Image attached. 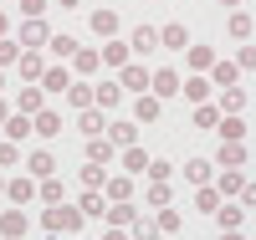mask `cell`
I'll list each match as a JSON object with an SVG mask.
<instances>
[{"instance_id": "cell-39", "label": "cell", "mask_w": 256, "mask_h": 240, "mask_svg": "<svg viewBox=\"0 0 256 240\" xmlns=\"http://www.w3.org/2000/svg\"><path fill=\"white\" fill-rule=\"evenodd\" d=\"M20 51H26L20 41H0V67H10V61H20Z\"/></svg>"}, {"instance_id": "cell-23", "label": "cell", "mask_w": 256, "mask_h": 240, "mask_svg": "<svg viewBox=\"0 0 256 240\" xmlns=\"http://www.w3.org/2000/svg\"><path fill=\"white\" fill-rule=\"evenodd\" d=\"M226 31L236 36V41H251V15H246V10H230V20H226Z\"/></svg>"}, {"instance_id": "cell-28", "label": "cell", "mask_w": 256, "mask_h": 240, "mask_svg": "<svg viewBox=\"0 0 256 240\" xmlns=\"http://www.w3.org/2000/svg\"><path fill=\"white\" fill-rule=\"evenodd\" d=\"M184 179L195 184V189H200V184H210V164H205V159H190V164H184Z\"/></svg>"}, {"instance_id": "cell-45", "label": "cell", "mask_w": 256, "mask_h": 240, "mask_svg": "<svg viewBox=\"0 0 256 240\" xmlns=\"http://www.w3.org/2000/svg\"><path fill=\"white\" fill-rule=\"evenodd\" d=\"M82 184L98 189V184H108V179H102V169H98V164H82Z\"/></svg>"}, {"instance_id": "cell-26", "label": "cell", "mask_w": 256, "mask_h": 240, "mask_svg": "<svg viewBox=\"0 0 256 240\" xmlns=\"http://www.w3.org/2000/svg\"><path fill=\"white\" fill-rule=\"evenodd\" d=\"M220 138L226 143H246V123L241 118H220Z\"/></svg>"}, {"instance_id": "cell-2", "label": "cell", "mask_w": 256, "mask_h": 240, "mask_svg": "<svg viewBox=\"0 0 256 240\" xmlns=\"http://www.w3.org/2000/svg\"><path fill=\"white\" fill-rule=\"evenodd\" d=\"M16 41H20V46H26V51H41V46H46V41H52V26H46V20H20Z\"/></svg>"}, {"instance_id": "cell-33", "label": "cell", "mask_w": 256, "mask_h": 240, "mask_svg": "<svg viewBox=\"0 0 256 240\" xmlns=\"http://www.w3.org/2000/svg\"><path fill=\"white\" fill-rule=\"evenodd\" d=\"M195 205H200L205 215H210V210H220V189H210V184H200V189H195Z\"/></svg>"}, {"instance_id": "cell-7", "label": "cell", "mask_w": 256, "mask_h": 240, "mask_svg": "<svg viewBox=\"0 0 256 240\" xmlns=\"http://www.w3.org/2000/svg\"><path fill=\"white\" fill-rule=\"evenodd\" d=\"M220 113H226V118H241V113H246V92H241V82H236V87H220Z\"/></svg>"}, {"instance_id": "cell-25", "label": "cell", "mask_w": 256, "mask_h": 240, "mask_svg": "<svg viewBox=\"0 0 256 240\" xmlns=\"http://www.w3.org/2000/svg\"><path fill=\"white\" fill-rule=\"evenodd\" d=\"M82 46H77V36H67V31H56L52 36V56H77Z\"/></svg>"}, {"instance_id": "cell-57", "label": "cell", "mask_w": 256, "mask_h": 240, "mask_svg": "<svg viewBox=\"0 0 256 240\" xmlns=\"http://www.w3.org/2000/svg\"><path fill=\"white\" fill-rule=\"evenodd\" d=\"M0 87H6V77H0Z\"/></svg>"}, {"instance_id": "cell-41", "label": "cell", "mask_w": 256, "mask_h": 240, "mask_svg": "<svg viewBox=\"0 0 256 240\" xmlns=\"http://www.w3.org/2000/svg\"><path fill=\"white\" fill-rule=\"evenodd\" d=\"M118 92H123V82H102V87H98V102H102V107H113Z\"/></svg>"}, {"instance_id": "cell-3", "label": "cell", "mask_w": 256, "mask_h": 240, "mask_svg": "<svg viewBox=\"0 0 256 240\" xmlns=\"http://www.w3.org/2000/svg\"><path fill=\"white\" fill-rule=\"evenodd\" d=\"M118 82H123V92H148V87H154V72H144V67L128 61V67L118 72Z\"/></svg>"}, {"instance_id": "cell-37", "label": "cell", "mask_w": 256, "mask_h": 240, "mask_svg": "<svg viewBox=\"0 0 256 240\" xmlns=\"http://www.w3.org/2000/svg\"><path fill=\"white\" fill-rule=\"evenodd\" d=\"M88 159H92V164L113 159V143H108V138H92V143H88Z\"/></svg>"}, {"instance_id": "cell-42", "label": "cell", "mask_w": 256, "mask_h": 240, "mask_svg": "<svg viewBox=\"0 0 256 240\" xmlns=\"http://www.w3.org/2000/svg\"><path fill=\"white\" fill-rule=\"evenodd\" d=\"M159 230H164V235H174V230H180V210H169V205H164V210H159Z\"/></svg>"}, {"instance_id": "cell-29", "label": "cell", "mask_w": 256, "mask_h": 240, "mask_svg": "<svg viewBox=\"0 0 256 240\" xmlns=\"http://www.w3.org/2000/svg\"><path fill=\"white\" fill-rule=\"evenodd\" d=\"M36 194H41V189H36V179H16V184H10V200H16V205H31Z\"/></svg>"}, {"instance_id": "cell-36", "label": "cell", "mask_w": 256, "mask_h": 240, "mask_svg": "<svg viewBox=\"0 0 256 240\" xmlns=\"http://www.w3.org/2000/svg\"><path fill=\"white\" fill-rule=\"evenodd\" d=\"M220 194H246V184H241V169H226V174H220Z\"/></svg>"}, {"instance_id": "cell-19", "label": "cell", "mask_w": 256, "mask_h": 240, "mask_svg": "<svg viewBox=\"0 0 256 240\" xmlns=\"http://www.w3.org/2000/svg\"><path fill=\"white\" fill-rule=\"evenodd\" d=\"M159 41H164L169 51H190V31H184V26H164V31H159Z\"/></svg>"}, {"instance_id": "cell-14", "label": "cell", "mask_w": 256, "mask_h": 240, "mask_svg": "<svg viewBox=\"0 0 256 240\" xmlns=\"http://www.w3.org/2000/svg\"><path fill=\"white\" fill-rule=\"evenodd\" d=\"M102 220H108V225H138V215H134V205H128V200H118V205H108V215H102Z\"/></svg>"}, {"instance_id": "cell-10", "label": "cell", "mask_w": 256, "mask_h": 240, "mask_svg": "<svg viewBox=\"0 0 256 240\" xmlns=\"http://www.w3.org/2000/svg\"><path fill=\"white\" fill-rule=\"evenodd\" d=\"M180 87H184V82H180L174 67H159V72H154V92H159V97H174Z\"/></svg>"}, {"instance_id": "cell-40", "label": "cell", "mask_w": 256, "mask_h": 240, "mask_svg": "<svg viewBox=\"0 0 256 240\" xmlns=\"http://www.w3.org/2000/svg\"><path fill=\"white\" fill-rule=\"evenodd\" d=\"M82 215H108V200L102 194H82Z\"/></svg>"}, {"instance_id": "cell-15", "label": "cell", "mask_w": 256, "mask_h": 240, "mask_svg": "<svg viewBox=\"0 0 256 240\" xmlns=\"http://www.w3.org/2000/svg\"><path fill=\"white\" fill-rule=\"evenodd\" d=\"M210 87H216V82H205V77H200V72H195V77H190V82H184V87H180V92H184V97H190V102H195V107H200V102H210Z\"/></svg>"}, {"instance_id": "cell-20", "label": "cell", "mask_w": 256, "mask_h": 240, "mask_svg": "<svg viewBox=\"0 0 256 240\" xmlns=\"http://www.w3.org/2000/svg\"><path fill=\"white\" fill-rule=\"evenodd\" d=\"M67 97H72V107H82V113H88V107L98 102V92H92L88 82H72V87H67Z\"/></svg>"}, {"instance_id": "cell-38", "label": "cell", "mask_w": 256, "mask_h": 240, "mask_svg": "<svg viewBox=\"0 0 256 240\" xmlns=\"http://www.w3.org/2000/svg\"><path fill=\"white\" fill-rule=\"evenodd\" d=\"M210 123H220V107L200 102V107H195V128H210Z\"/></svg>"}, {"instance_id": "cell-27", "label": "cell", "mask_w": 256, "mask_h": 240, "mask_svg": "<svg viewBox=\"0 0 256 240\" xmlns=\"http://www.w3.org/2000/svg\"><path fill=\"white\" fill-rule=\"evenodd\" d=\"M148 164H154V159H148L144 148H123V169H128V174H144Z\"/></svg>"}, {"instance_id": "cell-52", "label": "cell", "mask_w": 256, "mask_h": 240, "mask_svg": "<svg viewBox=\"0 0 256 240\" xmlns=\"http://www.w3.org/2000/svg\"><path fill=\"white\" fill-rule=\"evenodd\" d=\"M226 240H246V235H241V230H226Z\"/></svg>"}, {"instance_id": "cell-56", "label": "cell", "mask_w": 256, "mask_h": 240, "mask_svg": "<svg viewBox=\"0 0 256 240\" xmlns=\"http://www.w3.org/2000/svg\"><path fill=\"white\" fill-rule=\"evenodd\" d=\"M56 5H77V0H56Z\"/></svg>"}, {"instance_id": "cell-53", "label": "cell", "mask_w": 256, "mask_h": 240, "mask_svg": "<svg viewBox=\"0 0 256 240\" xmlns=\"http://www.w3.org/2000/svg\"><path fill=\"white\" fill-rule=\"evenodd\" d=\"M6 31H10V20H6V15H0V36H6Z\"/></svg>"}, {"instance_id": "cell-43", "label": "cell", "mask_w": 256, "mask_h": 240, "mask_svg": "<svg viewBox=\"0 0 256 240\" xmlns=\"http://www.w3.org/2000/svg\"><path fill=\"white\" fill-rule=\"evenodd\" d=\"M134 240H159V220H138L134 225Z\"/></svg>"}, {"instance_id": "cell-9", "label": "cell", "mask_w": 256, "mask_h": 240, "mask_svg": "<svg viewBox=\"0 0 256 240\" xmlns=\"http://www.w3.org/2000/svg\"><path fill=\"white\" fill-rule=\"evenodd\" d=\"M128 46H134V51H144V56H148V51H159L164 41H159V31H154V26H134V41H128Z\"/></svg>"}, {"instance_id": "cell-24", "label": "cell", "mask_w": 256, "mask_h": 240, "mask_svg": "<svg viewBox=\"0 0 256 240\" xmlns=\"http://www.w3.org/2000/svg\"><path fill=\"white\" fill-rule=\"evenodd\" d=\"M92 31L98 36H118V15L113 10H92Z\"/></svg>"}, {"instance_id": "cell-16", "label": "cell", "mask_w": 256, "mask_h": 240, "mask_svg": "<svg viewBox=\"0 0 256 240\" xmlns=\"http://www.w3.org/2000/svg\"><path fill=\"white\" fill-rule=\"evenodd\" d=\"M134 138H138V123H113L108 128V143L113 148H134Z\"/></svg>"}, {"instance_id": "cell-12", "label": "cell", "mask_w": 256, "mask_h": 240, "mask_svg": "<svg viewBox=\"0 0 256 240\" xmlns=\"http://www.w3.org/2000/svg\"><path fill=\"white\" fill-rule=\"evenodd\" d=\"M128 56H134V46H128V41H108V46H102V61H108V67H128Z\"/></svg>"}, {"instance_id": "cell-54", "label": "cell", "mask_w": 256, "mask_h": 240, "mask_svg": "<svg viewBox=\"0 0 256 240\" xmlns=\"http://www.w3.org/2000/svg\"><path fill=\"white\" fill-rule=\"evenodd\" d=\"M220 5H230V10H241V0H220Z\"/></svg>"}, {"instance_id": "cell-32", "label": "cell", "mask_w": 256, "mask_h": 240, "mask_svg": "<svg viewBox=\"0 0 256 240\" xmlns=\"http://www.w3.org/2000/svg\"><path fill=\"white\" fill-rule=\"evenodd\" d=\"M220 164H226V169H241V164H246V143H226V148H220Z\"/></svg>"}, {"instance_id": "cell-13", "label": "cell", "mask_w": 256, "mask_h": 240, "mask_svg": "<svg viewBox=\"0 0 256 240\" xmlns=\"http://www.w3.org/2000/svg\"><path fill=\"white\" fill-rule=\"evenodd\" d=\"M26 169H31V179H52V169H56V159L46 154V148H36V154L26 159Z\"/></svg>"}, {"instance_id": "cell-17", "label": "cell", "mask_w": 256, "mask_h": 240, "mask_svg": "<svg viewBox=\"0 0 256 240\" xmlns=\"http://www.w3.org/2000/svg\"><path fill=\"white\" fill-rule=\"evenodd\" d=\"M67 87H72L67 67H46V77H41V92H67Z\"/></svg>"}, {"instance_id": "cell-47", "label": "cell", "mask_w": 256, "mask_h": 240, "mask_svg": "<svg viewBox=\"0 0 256 240\" xmlns=\"http://www.w3.org/2000/svg\"><path fill=\"white\" fill-rule=\"evenodd\" d=\"M148 205L164 210V205H169V184H148Z\"/></svg>"}, {"instance_id": "cell-48", "label": "cell", "mask_w": 256, "mask_h": 240, "mask_svg": "<svg viewBox=\"0 0 256 240\" xmlns=\"http://www.w3.org/2000/svg\"><path fill=\"white\" fill-rule=\"evenodd\" d=\"M148 179H154V184H169V164H164V159L148 164Z\"/></svg>"}, {"instance_id": "cell-6", "label": "cell", "mask_w": 256, "mask_h": 240, "mask_svg": "<svg viewBox=\"0 0 256 240\" xmlns=\"http://www.w3.org/2000/svg\"><path fill=\"white\" fill-rule=\"evenodd\" d=\"M16 67H20V77H26V82H41V77H46V56H41V51H20Z\"/></svg>"}, {"instance_id": "cell-31", "label": "cell", "mask_w": 256, "mask_h": 240, "mask_svg": "<svg viewBox=\"0 0 256 240\" xmlns=\"http://www.w3.org/2000/svg\"><path fill=\"white\" fill-rule=\"evenodd\" d=\"M36 133H41V138H56V133H62V118H56V113H36Z\"/></svg>"}, {"instance_id": "cell-21", "label": "cell", "mask_w": 256, "mask_h": 240, "mask_svg": "<svg viewBox=\"0 0 256 240\" xmlns=\"http://www.w3.org/2000/svg\"><path fill=\"white\" fill-rule=\"evenodd\" d=\"M210 82H220V87H236V82H241V67H236V61H216Z\"/></svg>"}, {"instance_id": "cell-55", "label": "cell", "mask_w": 256, "mask_h": 240, "mask_svg": "<svg viewBox=\"0 0 256 240\" xmlns=\"http://www.w3.org/2000/svg\"><path fill=\"white\" fill-rule=\"evenodd\" d=\"M0 194H10V184H6V179H0Z\"/></svg>"}, {"instance_id": "cell-1", "label": "cell", "mask_w": 256, "mask_h": 240, "mask_svg": "<svg viewBox=\"0 0 256 240\" xmlns=\"http://www.w3.org/2000/svg\"><path fill=\"white\" fill-rule=\"evenodd\" d=\"M82 220H88V215L72 210V205H46L41 210V225L46 230H82Z\"/></svg>"}, {"instance_id": "cell-46", "label": "cell", "mask_w": 256, "mask_h": 240, "mask_svg": "<svg viewBox=\"0 0 256 240\" xmlns=\"http://www.w3.org/2000/svg\"><path fill=\"white\" fill-rule=\"evenodd\" d=\"M41 200H46V205H62V184H56V179H41Z\"/></svg>"}, {"instance_id": "cell-4", "label": "cell", "mask_w": 256, "mask_h": 240, "mask_svg": "<svg viewBox=\"0 0 256 240\" xmlns=\"http://www.w3.org/2000/svg\"><path fill=\"white\" fill-rule=\"evenodd\" d=\"M184 61H190V67H195V72H216V51H210L205 41H190V51H184Z\"/></svg>"}, {"instance_id": "cell-11", "label": "cell", "mask_w": 256, "mask_h": 240, "mask_svg": "<svg viewBox=\"0 0 256 240\" xmlns=\"http://www.w3.org/2000/svg\"><path fill=\"white\" fill-rule=\"evenodd\" d=\"M0 235H6V240H20V235H26V215H20V210H6V215H0Z\"/></svg>"}, {"instance_id": "cell-44", "label": "cell", "mask_w": 256, "mask_h": 240, "mask_svg": "<svg viewBox=\"0 0 256 240\" xmlns=\"http://www.w3.org/2000/svg\"><path fill=\"white\" fill-rule=\"evenodd\" d=\"M20 15H26V20H41V15H46V0H20Z\"/></svg>"}, {"instance_id": "cell-34", "label": "cell", "mask_w": 256, "mask_h": 240, "mask_svg": "<svg viewBox=\"0 0 256 240\" xmlns=\"http://www.w3.org/2000/svg\"><path fill=\"white\" fill-rule=\"evenodd\" d=\"M159 102H164V97H138V107H134L138 123H154V118H159Z\"/></svg>"}, {"instance_id": "cell-35", "label": "cell", "mask_w": 256, "mask_h": 240, "mask_svg": "<svg viewBox=\"0 0 256 240\" xmlns=\"http://www.w3.org/2000/svg\"><path fill=\"white\" fill-rule=\"evenodd\" d=\"M77 128H82L88 138H98V133H102V113H92V107H88V113L77 118Z\"/></svg>"}, {"instance_id": "cell-8", "label": "cell", "mask_w": 256, "mask_h": 240, "mask_svg": "<svg viewBox=\"0 0 256 240\" xmlns=\"http://www.w3.org/2000/svg\"><path fill=\"white\" fill-rule=\"evenodd\" d=\"M31 133H36V118H31V113H10L6 138H10V143H20V138H31Z\"/></svg>"}, {"instance_id": "cell-22", "label": "cell", "mask_w": 256, "mask_h": 240, "mask_svg": "<svg viewBox=\"0 0 256 240\" xmlns=\"http://www.w3.org/2000/svg\"><path fill=\"white\" fill-rule=\"evenodd\" d=\"M216 220H220V230H241L246 210H241V205H220V210H216Z\"/></svg>"}, {"instance_id": "cell-18", "label": "cell", "mask_w": 256, "mask_h": 240, "mask_svg": "<svg viewBox=\"0 0 256 240\" xmlns=\"http://www.w3.org/2000/svg\"><path fill=\"white\" fill-rule=\"evenodd\" d=\"M102 189H108V205H118V200H128V194H134V179H128V174H113Z\"/></svg>"}, {"instance_id": "cell-5", "label": "cell", "mask_w": 256, "mask_h": 240, "mask_svg": "<svg viewBox=\"0 0 256 240\" xmlns=\"http://www.w3.org/2000/svg\"><path fill=\"white\" fill-rule=\"evenodd\" d=\"M16 113H46V107H41V82H31V87H20V92H16Z\"/></svg>"}, {"instance_id": "cell-50", "label": "cell", "mask_w": 256, "mask_h": 240, "mask_svg": "<svg viewBox=\"0 0 256 240\" xmlns=\"http://www.w3.org/2000/svg\"><path fill=\"white\" fill-rule=\"evenodd\" d=\"M102 240H128V235H123L118 225H108V235H102Z\"/></svg>"}, {"instance_id": "cell-49", "label": "cell", "mask_w": 256, "mask_h": 240, "mask_svg": "<svg viewBox=\"0 0 256 240\" xmlns=\"http://www.w3.org/2000/svg\"><path fill=\"white\" fill-rule=\"evenodd\" d=\"M0 164H16V143H10V138L0 143Z\"/></svg>"}, {"instance_id": "cell-30", "label": "cell", "mask_w": 256, "mask_h": 240, "mask_svg": "<svg viewBox=\"0 0 256 240\" xmlns=\"http://www.w3.org/2000/svg\"><path fill=\"white\" fill-rule=\"evenodd\" d=\"M98 67H102V51H88V46H82V51H77V72H82V77H92Z\"/></svg>"}, {"instance_id": "cell-51", "label": "cell", "mask_w": 256, "mask_h": 240, "mask_svg": "<svg viewBox=\"0 0 256 240\" xmlns=\"http://www.w3.org/2000/svg\"><path fill=\"white\" fill-rule=\"evenodd\" d=\"M0 123H10V102L6 97H0Z\"/></svg>"}]
</instances>
